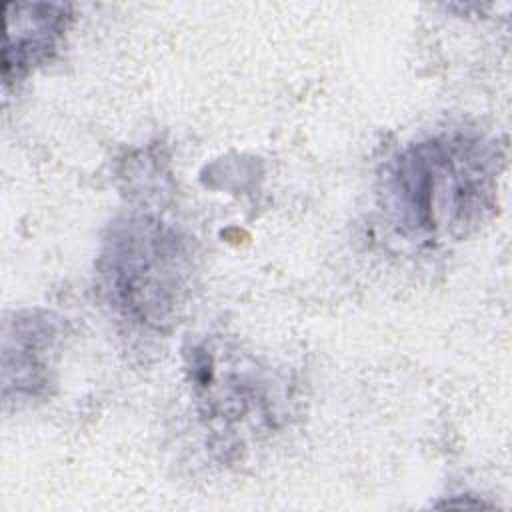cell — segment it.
I'll return each mask as SVG.
<instances>
[{"instance_id":"1","label":"cell","mask_w":512,"mask_h":512,"mask_svg":"<svg viewBox=\"0 0 512 512\" xmlns=\"http://www.w3.org/2000/svg\"><path fill=\"white\" fill-rule=\"evenodd\" d=\"M492 150L464 134H442L404 150L388 178L390 208L416 236L468 224L488 196Z\"/></svg>"},{"instance_id":"2","label":"cell","mask_w":512,"mask_h":512,"mask_svg":"<svg viewBox=\"0 0 512 512\" xmlns=\"http://www.w3.org/2000/svg\"><path fill=\"white\" fill-rule=\"evenodd\" d=\"M184 262L176 232L156 220H132L106 252L108 292L126 318L162 326L180 302Z\"/></svg>"},{"instance_id":"3","label":"cell","mask_w":512,"mask_h":512,"mask_svg":"<svg viewBox=\"0 0 512 512\" xmlns=\"http://www.w3.org/2000/svg\"><path fill=\"white\" fill-rule=\"evenodd\" d=\"M70 16L64 6L54 4H8L6 6V42H4V78L30 70L46 60L66 30Z\"/></svg>"}]
</instances>
